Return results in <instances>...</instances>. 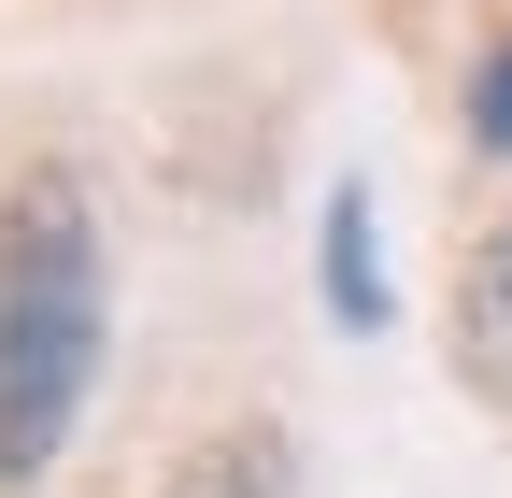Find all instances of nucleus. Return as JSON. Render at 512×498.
<instances>
[{"label":"nucleus","mask_w":512,"mask_h":498,"mask_svg":"<svg viewBox=\"0 0 512 498\" xmlns=\"http://www.w3.org/2000/svg\"><path fill=\"white\" fill-rule=\"evenodd\" d=\"M114 356V285H100V200L72 157L15 171L0 200V498H29L86 427V385Z\"/></svg>","instance_id":"nucleus-1"},{"label":"nucleus","mask_w":512,"mask_h":498,"mask_svg":"<svg viewBox=\"0 0 512 498\" xmlns=\"http://www.w3.org/2000/svg\"><path fill=\"white\" fill-rule=\"evenodd\" d=\"M456 385L512 413V214L456 257Z\"/></svg>","instance_id":"nucleus-2"},{"label":"nucleus","mask_w":512,"mask_h":498,"mask_svg":"<svg viewBox=\"0 0 512 498\" xmlns=\"http://www.w3.org/2000/svg\"><path fill=\"white\" fill-rule=\"evenodd\" d=\"M313 285H328V314L370 342L384 328V228H370V185H328V228H313Z\"/></svg>","instance_id":"nucleus-3"},{"label":"nucleus","mask_w":512,"mask_h":498,"mask_svg":"<svg viewBox=\"0 0 512 498\" xmlns=\"http://www.w3.org/2000/svg\"><path fill=\"white\" fill-rule=\"evenodd\" d=\"M157 498H285V427H214L157 470Z\"/></svg>","instance_id":"nucleus-4"},{"label":"nucleus","mask_w":512,"mask_h":498,"mask_svg":"<svg viewBox=\"0 0 512 498\" xmlns=\"http://www.w3.org/2000/svg\"><path fill=\"white\" fill-rule=\"evenodd\" d=\"M470 143H484V157H512V29L470 57Z\"/></svg>","instance_id":"nucleus-5"}]
</instances>
